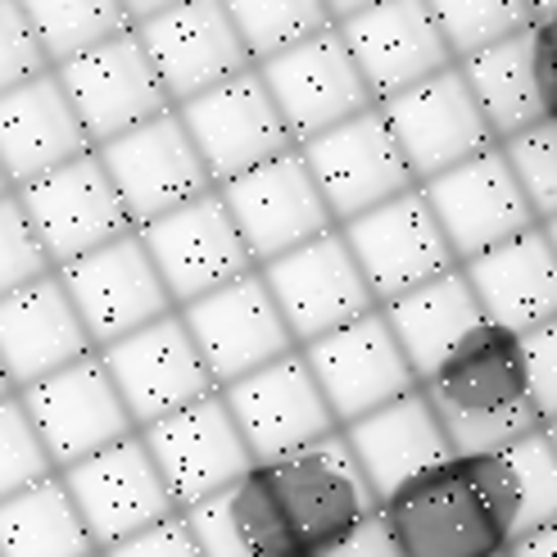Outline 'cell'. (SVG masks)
I'll list each match as a JSON object with an SVG mask.
<instances>
[{
	"label": "cell",
	"instance_id": "obj_1",
	"mask_svg": "<svg viewBox=\"0 0 557 557\" xmlns=\"http://www.w3.org/2000/svg\"><path fill=\"white\" fill-rule=\"evenodd\" d=\"M372 494L345 435L255 462L205 504L186 508V525L205 557H326L372 521Z\"/></svg>",
	"mask_w": 557,
	"mask_h": 557
},
{
	"label": "cell",
	"instance_id": "obj_2",
	"mask_svg": "<svg viewBox=\"0 0 557 557\" xmlns=\"http://www.w3.org/2000/svg\"><path fill=\"white\" fill-rule=\"evenodd\" d=\"M404 557H508L521 540V494L508 454H454L381 498Z\"/></svg>",
	"mask_w": 557,
	"mask_h": 557
},
{
	"label": "cell",
	"instance_id": "obj_3",
	"mask_svg": "<svg viewBox=\"0 0 557 557\" xmlns=\"http://www.w3.org/2000/svg\"><path fill=\"white\" fill-rule=\"evenodd\" d=\"M454 454H504L517 440L544 431L531 399L521 336L485 322L422 381Z\"/></svg>",
	"mask_w": 557,
	"mask_h": 557
},
{
	"label": "cell",
	"instance_id": "obj_4",
	"mask_svg": "<svg viewBox=\"0 0 557 557\" xmlns=\"http://www.w3.org/2000/svg\"><path fill=\"white\" fill-rule=\"evenodd\" d=\"M54 77L64 82L77 119L96 146L119 141V136L177 109L136 27H127V33L109 37L104 46L60 64Z\"/></svg>",
	"mask_w": 557,
	"mask_h": 557
},
{
	"label": "cell",
	"instance_id": "obj_5",
	"mask_svg": "<svg viewBox=\"0 0 557 557\" xmlns=\"http://www.w3.org/2000/svg\"><path fill=\"white\" fill-rule=\"evenodd\" d=\"M299 154L309 163L322 200L331 213H336L341 227L381 209V205H389V200H399L408 190H417L408 154L399 146L395 127H389V119L381 114V104L341 123V127L322 132V136H313V141H304Z\"/></svg>",
	"mask_w": 557,
	"mask_h": 557
},
{
	"label": "cell",
	"instance_id": "obj_6",
	"mask_svg": "<svg viewBox=\"0 0 557 557\" xmlns=\"http://www.w3.org/2000/svg\"><path fill=\"white\" fill-rule=\"evenodd\" d=\"M259 272L299 349L381 309L341 227L263 263Z\"/></svg>",
	"mask_w": 557,
	"mask_h": 557
},
{
	"label": "cell",
	"instance_id": "obj_7",
	"mask_svg": "<svg viewBox=\"0 0 557 557\" xmlns=\"http://www.w3.org/2000/svg\"><path fill=\"white\" fill-rule=\"evenodd\" d=\"M60 476L100 553L182 512L141 431L64 467Z\"/></svg>",
	"mask_w": 557,
	"mask_h": 557
},
{
	"label": "cell",
	"instance_id": "obj_8",
	"mask_svg": "<svg viewBox=\"0 0 557 557\" xmlns=\"http://www.w3.org/2000/svg\"><path fill=\"white\" fill-rule=\"evenodd\" d=\"M177 114L218 186H227L245 173L263 169V163L299 150L259 69H249L232 82H222V87L177 104Z\"/></svg>",
	"mask_w": 557,
	"mask_h": 557
},
{
	"label": "cell",
	"instance_id": "obj_9",
	"mask_svg": "<svg viewBox=\"0 0 557 557\" xmlns=\"http://www.w3.org/2000/svg\"><path fill=\"white\" fill-rule=\"evenodd\" d=\"M14 195H18V205L54 268H69L77 259H87L91 249L136 232L123 195H119L114 177L104 173L96 150L37 177V182L18 186Z\"/></svg>",
	"mask_w": 557,
	"mask_h": 557
},
{
	"label": "cell",
	"instance_id": "obj_10",
	"mask_svg": "<svg viewBox=\"0 0 557 557\" xmlns=\"http://www.w3.org/2000/svg\"><path fill=\"white\" fill-rule=\"evenodd\" d=\"M136 232H141L177 309H186V304L205 299L222 286H232L236 276L259 268L240 227H236L232 209H227V200H222V190H209L200 200L163 213Z\"/></svg>",
	"mask_w": 557,
	"mask_h": 557
},
{
	"label": "cell",
	"instance_id": "obj_11",
	"mask_svg": "<svg viewBox=\"0 0 557 557\" xmlns=\"http://www.w3.org/2000/svg\"><path fill=\"white\" fill-rule=\"evenodd\" d=\"M54 272H60L69 299L77 304L96 349H109V345L127 341L132 331L177 313V304H173L169 286H163L141 232H127L119 240L91 249L87 259L54 268Z\"/></svg>",
	"mask_w": 557,
	"mask_h": 557
},
{
	"label": "cell",
	"instance_id": "obj_12",
	"mask_svg": "<svg viewBox=\"0 0 557 557\" xmlns=\"http://www.w3.org/2000/svg\"><path fill=\"white\" fill-rule=\"evenodd\" d=\"M381 114L389 119V127H395L417 186L454 173L462 163L481 159L498 146L485 109H481L476 91H471V82L462 77L458 64L444 69L431 82H422V87L385 100Z\"/></svg>",
	"mask_w": 557,
	"mask_h": 557
},
{
	"label": "cell",
	"instance_id": "obj_13",
	"mask_svg": "<svg viewBox=\"0 0 557 557\" xmlns=\"http://www.w3.org/2000/svg\"><path fill=\"white\" fill-rule=\"evenodd\" d=\"M18 399H23L27 417H33L50 462L60 471L136 435V422L119 395L114 376L104 368L100 349L69 363L64 372L18 389Z\"/></svg>",
	"mask_w": 557,
	"mask_h": 557
},
{
	"label": "cell",
	"instance_id": "obj_14",
	"mask_svg": "<svg viewBox=\"0 0 557 557\" xmlns=\"http://www.w3.org/2000/svg\"><path fill=\"white\" fill-rule=\"evenodd\" d=\"M100 358L119 385L136 431L218 395V381L205 363L200 345H195V336L186 331L182 313H169L141 331H132L127 341L100 349Z\"/></svg>",
	"mask_w": 557,
	"mask_h": 557
},
{
	"label": "cell",
	"instance_id": "obj_15",
	"mask_svg": "<svg viewBox=\"0 0 557 557\" xmlns=\"http://www.w3.org/2000/svg\"><path fill=\"white\" fill-rule=\"evenodd\" d=\"M341 232H345L381 309L404 299L408 290L435 282V276L462 268L449 236L440 227L435 209H431V200L422 195V186L363 213V218L345 222Z\"/></svg>",
	"mask_w": 557,
	"mask_h": 557
},
{
	"label": "cell",
	"instance_id": "obj_16",
	"mask_svg": "<svg viewBox=\"0 0 557 557\" xmlns=\"http://www.w3.org/2000/svg\"><path fill=\"white\" fill-rule=\"evenodd\" d=\"M177 313H182L186 331L195 336V345H200L218 389L255 376L259 368H268V363H276V358L299 349L259 268L236 276L232 286L186 304V309H177Z\"/></svg>",
	"mask_w": 557,
	"mask_h": 557
},
{
	"label": "cell",
	"instance_id": "obj_17",
	"mask_svg": "<svg viewBox=\"0 0 557 557\" xmlns=\"http://www.w3.org/2000/svg\"><path fill=\"white\" fill-rule=\"evenodd\" d=\"M96 154L123 195L132 227H146V222L218 190L209 163L200 159V150H195L177 109L119 136V141L96 146Z\"/></svg>",
	"mask_w": 557,
	"mask_h": 557
},
{
	"label": "cell",
	"instance_id": "obj_18",
	"mask_svg": "<svg viewBox=\"0 0 557 557\" xmlns=\"http://www.w3.org/2000/svg\"><path fill=\"white\" fill-rule=\"evenodd\" d=\"M222 399H227L255 462L286 458V454L309 449V444H318V440L341 435L336 412H331L322 385L309 368V358H304L299 349L276 358V363H268V368H259L255 376L227 385Z\"/></svg>",
	"mask_w": 557,
	"mask_h": 557
},
{
	"label": "cell",
	"instance_id": "obj_19",
	"mask_svg": "<svg viewBox=\"0 0 557 557\" xmlns=\"http://www.w3.org/2000/svg\"><path fill=\"white\" fill-rule=\"evenodd\" d=\"M259 73L268 82L276 109H282L295 146L376 109V96L368 91L363 73H358L341 27H326L313 41L276 54V60L259 64Z\"/></svg>",
	"mask_w": 557,
	"mask_h": 557
},
{
	"label": "cell",
	"instance_id": "obj_20",
	"mask_svg": "<svg viewBox=\"0 0 557 557\" xmlns=\"http://www.w3.org/2000/svg\"><path fill=\"white\" fill-rule=\"evenodd\" d=\"M218 190H222V200H227V209H232L236 227H240L259 268L341 227L336 213L326 209L322 190H318L299 150L272 159L263 169L245 173Z\"/></svg>",
	"mask_w": 557,
	"mask_h": 557
},
{
	"label": "cell",
	"instance_id": "obj_21",
	"mask_svg": "<svg viewBox=\"0 0 557 557\" xmlns=\"http://www.w3.org/2000/svg\"><path fill=\"white\" fill-rule=\"evenodd\" d=\"M299 354L309 358V368L322 385L331 412H336L341 431L349 422H358V417L395 404L408 389L422 385L381 309L341 326V331H331V336H322L313 345H304Z\"/></svg>",
	"mask_w": 557,
	"mask_h": 557
},
{
	"label": "cell",
	"instance_id": "obj_22",
	"mask_svg": "<svg viewBox=\"0 0 557 557\" xmlns=\"http://www.w3.org/2000/svg\"><path fill=\"white\" fill-rule=\"evenodd\" d=\"M141 440L150 444V454H154L182 512L222 490H232L245 471L255 467V454H249V444L236 426L227 399H222V389L146 426Z\"/></svg>",
	"mask_w": 557,
	"mask_h": 557
},
{
	"label": "cell",
	"instance_id": "obj_23",
	"mask_svg": "<svg viewBox=\"0 0 557 557\" xmlns=\"http://www.w3.org/2000/svg\"><path fill=\"white\" fill-rule=\"evenodd\" d=\"M336 27L376 104L422 87V82L458 64L426 0H381V5Z\"/></svg>",
	"mask_w": 557,
	"mask_h": 557
},
{
	"label": "cell",
	"instance_id": "obj_24",
	"mask_svg": "<svg viewBox=\"0 0 557 557\" xmlns=\"http://www.w3.org/2000/svg\"><path fill=\"white\" fill-rule=\"evenodd\" d=\"M422 195L431 200L458 263H471V259L490 255V249L508 245L512 236L540 227V218H535L531 200H525L508 154L498 146L481 159L462 163V169L426 182Z\"/></svg>",
	"mask_w": 557,
	"mask_h": 557
},
{
	"label": "cell",
	"instance_id": "obj_25",
	"mask_svg": "<svg viewBox=\"0 0 557 557\" xmlns=\"http://www.w3.org/2000/svg\"><path fill=\"white\" fill-rule=\"evenodd\" d=\"M136 33H141L173 104H186L222 82L259 69L222 0H182V5L141 23Z\"/></svg>",
	"mask_w": 557,
	"mask_h": 557
},
{
	"label": "cell",
	"instance_id": "obj_26",
	"mask_svg": "<svg viewBox=\"0 0 557 557\" xmlns=\"http://www.w3.org/2000/svg\"><path fill=\"white\" fill-rule=\"evenodd\" d=\"M87 354H96V341L77 304L69 299L60 272L0 299V363H5L14 389L64 372Z\"/></svg>",
	"mask_w": 557,
	"mask_h": 557
},
{
	"label": "cell",
	"instance_id": "obj_27",
	"mask_svg": "<svg viewBox=\"0 0 557 557\" xmlns=\"http://www.w3.org/2000/svg\"><path fill=\"white\" fill-rule=\"evenodd\" d=\"M91 150L96 141L82 127L54 69L37 82H27V87L0 96V169H5L14 190Z\"/></svg>",
	"mask_w": 557,
	"mask_h": 557
},
{
	"label": "cell",
	"instance_id": "obj_28",
	"mask_svg": "<svg viewBox=\"0 0 557 557\" xmlns=\"http://www.w3.org/2000/svg\"><path fill=\"white\" fill-rule=\"evenodd\" d=\"M341 435L354 449V458L363 467V476H368L376 498H389L395 490H404L408 481L422 476V471L454 458V444L444 435V422L435 417L422 385L408 389V395L395 404L358 417V422H349Z\"/></svg>",
	"mask_w": 557,
	"mask_h": 557
},
{
	"label": "cell",
	"instance_id": "obj_29",
	"mask_svg": "<svg viewBox=\"0 0 557 557\" xmlns=\"http://www.w3.org/2000/svg\"><path fill=\"white\" fill-rule=\"evenodd\" d=\"M471 290H476L485 322L525 336L557 318V249L544 227L512 236L508 245L462 263Z\"/></svg>",
	"mask_w": 557,
	"mask_h": 557
},
{
	"label": "cell",
	"instance_id": "obj_30",
	"mask_svg": "<svg viewBox=\"0 0 557 557\" xmlns=\"http://www.w3.org/2000/svg\"><path fill=\"white\" fill-rule=\"evenodd\" d=\"M381 313H385L389 331H395L404 358L412 363L417 381H426L444 358L471 336V331L485 326V309H481V299H476V290H471L462 268L408 290L404 299L385 304Z\"/></svg>",
	"mask_w": 557,
	"mask_h": 557
},
{
	"label": "cell",
	"instance_id": "obj_31",
	"mask_svg": "<svg viewBox=\"0 0 557 557\" xmlns=\"http://www.w3.org/2000/svg\"><path fill=\"white\" fill-rule=\"evenodd\" d=\"M462 77L476 91L485 119L498 136V146L512 141L517 132L535 127L544 119H553V100H548V82H544V64H540V37L517 33L508 41H498L481 54L458 64Z\"/></svg>",
	"mask_w": 557,
	"mask_h": 557
},
{
	"label": "cell",
	"instance_id": "obj_32",
	"mask_svg": "<svg viewBox=\"0 0 557 557\" xmlns=\"http://www.w3.org/2000/svg\"><path fill=\"white\" fill-rule=\"evenodd\" d=\"M96 553L100 548L60 471L0 504V557H96Z\"/></svg>",
	"mask_w": 557,
	"mask_h": 557
},
{
	"label": "cell",
	"instance_id": "obj_33",
	"mask_svg": "<svg viewBox=\"0 0 557 557\" xmlns=\"http://www.w3.org/2000/svg\"><path fill=\"white\" fill-rule=\"evenodd\" d=\"M18 5L33 18V33L50 69L77 60V54H87L132 27L123 0H18Z\"/></svg>",
	"mask_w": 557,
	"mask_h": 557
},
{
	"label": "cell",
	"instance_id": "obj_34",
	"mask_svg": "<svg viewBox=\"0 0 557 557\" xmlns=\"http://www.w3.org/2000/svg\"><path fill=\"white\" fill-rule=\"evenodd\" d=\"M222 5H227L255 64H268L276 54L313 41L326 27H336L326 0H222Z\"/></svg>",
	"mask_w": 557,
	"mask_h": 557
},
{
	"label": "cell",
	"instance_id": "obj_35",
	"mask_svg": "<svg viewBox=\"0 0 557 557\" xmlns=\"http://www.w3.org/2000/svg\"><path fill=\"white\" fill-rule=\"evenodd\" d=\"M426 5L458 64L535 27L531 0H426Z\"/></svg>",
	"mask_w": 557,
	"mask_h": 557
},
{
	"label": "cell",
	"instance_id": "obj_36",
	"mask_svg": "<svg viewBox=\"0 0 557 557\" xmlns=\"http://www.w3.org/2000/svg\"><path fill=\"white\" fill-rule=\"evenodd\" d=\"M54 467L50 454H46V444L33 426V417H27L23 399L10 395V399H0V504L23 490H33L41 481L54 476Z\"/></svg>",
	"mask_w": 557,
	"mask_h": 557
},
{
	"label": "cell",
	"instance_id": "obj_37",
	"mask_svg": "<svg viewBox=\"0 0 557 557\" xmlns=\"http://www.w3.org/2000/svg\"><path fill=\"white\" fill-rule=\"evenodd\" d=\"M508 154L512 163V173L525 190V200H531L535 218H540V227L544 222L557 218V114L535 123V127H525L517 132L512 141L498 146Z\"/></svg>",
	"mask_w": 557,
	"mask_h": 557
},
{
	"label": "cell",
	"instance_id": "obj_38",
	"mask_svg": "<svg viewBox=\"0 0 557 557\" xmlns=\"http://www.w3.org/2000/svg\"><path fill=\"white\" fill-rule=\"evenodd\" d=\"M504 454L512 462L517 494H521V535H531L540 525L557 521V449L548 431H535Z\"/></svg>",
	"mask_w": 557,
	"mask_h": 557
},
{
	"label": "cell",
	"instance_id": "obj_39",
	"mask_svg": "<svg viewBox=\"0 0 557 557\" xmlns=\"http://www.w3.org/2000/svg\"><path fill=\"white\" fill-rule=\"evenodd\" d=\"M54 263L46 255V245L37 240L33 222H27L18 195H0V299L41 282V276H50Z\"/></svg>",
	"mask_w": 557,
	"mask_h": 557
},
{
	"label": "cell",
	"instance_id": "obj_40",
	"mask_svg": "<svg viewBox=\"0 0 557 557\" xmlns=\"http://www.w3.org/2000/svg\"><path fill=\"white\" fill-rule=\"evenodd\" d=\"M50 73V60L33 33V18L18 0H0V96H10L27 82Z\"/></svg>",
	"mask_w": 557,
	"mask_h": 557
},
{
	"label": "cell",
	"instance_id": "obj_41",
	"mask_svg": "<svg viewBox=\"0 0 557 557\" xmlns=\"http://www.w3.org/2000/svg\"><path fill=\"white\" fill-rule=\"evenodd\" d=\"M521 354H525V376H531V399L548 426L557 422V318L525 331Z\"/></svg>",
	"mask_w": 557,
	"mask_h": 557
},
{
	"label": "cell",
	"instance_id": "obj_42",
	"mask_svg": "<svg viewBox=\"0 0 557 557\" xmlns=\"http://www.w3.org/2000/svg\"><path fill=\"white\" fill-rule=\"evenodd\" d=\"M100 557H205V553H200V544H195L186 517L177 512V517L150 525V531H141V535L104 548Z\"/></svg>",
	"mask_w": 557,
	"mask_h": 557
},
{
	"label": "cell",
	"instance_id": "obj_43",
	"mask_svg": "<svg viewBox=\"0 0 557 557\" xmlns=\"http://www.w3.org/2000/svg\"><path fill=\"white\" fill-rule=\"evenodd\" d=\"M326 557H404V553L395 548V540H389L385 521H381V508H376V517H372V521H363V525H358V531H354L341 548H331Z\"/></svg>",
	"mask_w": 557,
	"mask_h": 557
},
{
	"label": "cell",
	"instance_id": "obj_44",
	"mask_svg": "<svg viewBox=\"0 0 557 557\" xmlns=\"http://www.w3.org/2000/svg\"><path fill=\"white\" fill-rule=\"evenodd\" d=\"M535 37H540V64H544V82H548V100H553V114H557V14L535 23Z\"/></svg>",
	"mask_w": 557,
	"mask_h": 557
},
{
	"label": "cell",
	"instance_id": "obj_45",
	"mask_svg": "<svg viewBox=\"0 0 557 557\" xmlns=\"http://www.w3.org/2000/svg\"><path fill=\"white\" fill-rule=\"evenodd\" d=\"M512 557H557V521L540 525V531H531V535H521L512 544Z\"/></svg>",
	"mask_w": 557,
	"mask_h": 557
},
{
	"label": "cell",
	"instance_id": "obj_46",
	"mask_svg": "<svg viewBox=\"0 0 557 557\" xmlns=\"http://www.w3.org/2000/svg\"><path fill=\"white\" fill-rule=\"evenodd\" d=\"M173 5H182V0H123V10H127V18H132V27H141V23H150L154 14H163V10H173Z\"/></svg>",
	"mask_w": 557,
	"mask_h": 557
},
{
	"label": "cell",
	"instance_id": "obj_47",
	"mask_svg": "<svg viewBox=\"0 0 557 557\" xmlns=\"http://www.w3.org/2000/svg\"><path fill=\"white\" fill-rule=\"evenodd\" d=\"M372 5H381V0H326V10H331V18H336V23L363 14V10H372Z\"/></svg>",
	"mask_w": 557,
	"mask_h": 557
},
{
	"label": "cell",
	"instance_id": "obj_48",
	"mask_svg": "<svg viewBox=\"0 0 557 557\" xmlns=\"http://www.w3.org/2000/svg\"><path fill=\"white\" fill-rule=\"evenodd\" d=\"M531 10H535V23H544L557 14V0H531Z\"/></svg>",
	"mask_w": 557,
	"mask_h": 557
},
{
	"label": "cell",
	"instance_id": "obj_49",
	"mask_svg": "<svg viewBox=\"0 0 557 557\" xmlns=\"http://www.w3.org/2000/svg\"><path fill=\"white\" fill-rule=\"evenodd\" d=\"M10 395H18V389H14L10 372H5V363H0V399H10Z\"/></svg>",
	"mask_w": 557,
	"mask_h": 557
},
{
	"label": "cell",
	"instance_id": "obj_50",
	"mask_svg": "<svg viewBox=\"0 0 557 557\" xmlns=\"http://www.w3.org/2000/svg\"><path fill=\"white\" fill-rule=\"evenodd\" d=\"M544 232H548V240H553V249H557V218H553V222H544Z\"/></svg>",
	"mask_w": 557,
	"mask_h": 557
},
{
	"label": "cell",
	"instance_id": "obj_51",
	"mask_svg": "<svg viewBox=\"0 0 557 557\" xmlns=\"http://www.w3.org/2000/svg\"><path fill=\"white\" fill-rule=\"evenodd\" d=\"M14 186H10V177H5V169H0V195H10Z\"/></svg>",
	"mask_w": 557,
	"mask_h": 557
},
{
	"label": "cell",
	"instance_id": "obj_52",
	"mask_svg": "<svg viewBox=\"0 0 557 557\" xmlns=\"http://www.w3.org/2000/svg\"><path fill=\"white\" fill-rule=\"evenodd\" d=\"M544 431H548V440H553V449H557V422H548Z\"/></svg>",
	"mask_w": 557,
	"mask_h": 557
},
{
	"label": "cell",
	"instance_id": "obj_53",
	"mask_svg": "<svg viewBox=\"0 0 557 557\" xmlns=\"http://www.w3.org/2000/svg\"><path fill=\"white\" fill-rule=\"evenodd\" d=\"M508 557H512V553H508Z\"/></svg>",
	"mask_w": 557,
	"mask_h": 557
},
{
	"label": "cell",
	"instance_id": "obj_54",
	"mask_svg": "<svg viewBox=\"0 0 557 557\" xmlns=\"http://www.w3.org/2000/svg\"><path fill=\"white\" fill-rule=\"evenodd\" d=\"M96 557H100V553H96Z\"/></svg>",
	"mask_w": 557,
	"mask_h": 557
}]
</instances>
